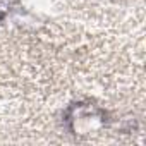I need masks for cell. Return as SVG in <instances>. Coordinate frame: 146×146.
<instances>
[{
  "label": "cell",
  "instance_id": "6da1fadb",
  "mask_svg": "<svg viewBox=\"0 0 146 146\" xmlns=\"http://www.w3.org/2000/svg\"><path fill=\"white\" fill-rule=\"evenodd\" d=\"M67 122L72 132H91L105 124V113L91 105L79 103L78 107L70 108Z\"/></svg>",
  "mask_w": 146,
  "mask_h": 146
}]
</instances>
